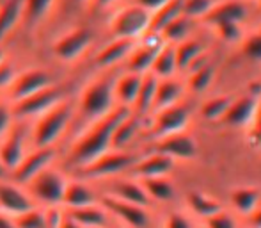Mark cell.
Listing matches in <instances>:
<instances>
[{
    "label": "cell",
    "mask_w": 261,
    "mask_h": 228,
    "mask_svg": "<svg viewBox=\"0 0 261 228\" xmlns=\"http://www.w3.org/2000/svg\"><path fill=\"white\" fill-rule=\"evenodd\" d=\"M130 109L119 107L117 105L112 112H109L105 118L94 121V123L87 125L86 130L79 134V138L73 141L69 146L68 153H66V166L71 171H79L82 168L89 166L91 163L112 150V135L119 121L123 120Z\"/></svg>",
    "instance_id": "obj_1"
},
{
    "label": "cell",
    "mask_w": 261,
    "mask_h": 228,
    "mask_svg": "<svg viewBox=\"0 0 261 228\" xmlns=\"http://www.w3.org/2000/svg\"><path fill=\"white\" fill-rule=\"evenodd\" d=\"M116 75L117 72H114V70L103 72L82 89L79 102L75 105V114H79V118L86 127L105 118L107 114L117 107L116 98H114Z\"/></svg>",
    "instance_id": "obj_2"
},
{
    "label": "cell",
    "mask_w": 261,
    "mask_h": 228,
    "mask_svg": "<svg viewBox=\"0 0 261 228\" xmlns=\"http://www.w3.org/2000/svg\"><path fill=\"white\" fill-rule=\"evenodd\" d=\"M73 118H75V105L64 98L61 104L55 105L52 111L34 120L31 127L32 148L57 146L59 139L68 132Z\"/></svg>",
    "instance_id": "obj_3"
},
{
    "label": "cell",
    "mask_w": 261,
    "mask_h": 228,
    "mask_svg": "<svg viewBox=\"0 0 261 228\" xmlns=\"http://www.w3.org/2000/svg\"><path fill=\"white\" fill-rule=\"evenodd\" d=\"M139 159L141 155L134 150H109L89 166L76 171V176L84 180L116 178V176H123L124 173H130Z\"/></svg>",
    "instance_id": "obj_4"
},
{
    "label": "cell",
    "mask_w": 261,
    "mask_h": 228,
    "mask_svg": "<svg viewBox=\"0 0 261 228\" xmlns=\"http://www.w3.org/2000/svg\"><path fill=\"white\" fill-rule=\"evenodd\" d=\"M68 180L69 178L61 170H55L54 166H50L39 175H36L23 187L36 203L41 207H50V205H62Z\"/></svg>",
    "instance_id": "obj_5"
},
{
    "label": "cell",
    "mask_w": 261,
    "mask_h": 228,
    "mask_svg": "<svg viewBox=\"0 0 261 228\" xmlns=\"http://www.w3.org/2000/svg\"><path fill=\"white\" fill-rule=\"evenodd\" d=\"M149 20H151V14L142 7L135 6V4L124 6L110 20V38L137 41L139 38H142L149 31Z\"/></svg>",
    "instance_id": "obj_6"
},
{
    "label": "cell",
    "mask_w": 261,
    "mask_h": 228,
    "mask_svg": "<svg viewBox=\"0 0 261 228\" xmlns=\"http://www.w3.org/2000/svg\"><path fill=\"white\" fill-rule=\"evenodd\" d=\"M64 100V89L59 87L57 84L46 87L43 91L31 95L27 98H21L18 102H11L13 104V112L16 121H34L39 116L52 111L57 104Z\"/></svg>",
    "instance_id": "obj_7"
},
{
    "label": "cell",
    "mask_w": 261,
    "mask_h": 228,
    "mask_svg": "<svg viewBox=\"0 0 261 228\" xmlns=\"http://www.w3.org/2000/svg\"><path fill=\"white\" fill-rule=\"evenodd\" d=\"M27 123L29 121H14L13 128L0 141V163L9 173L23 161V157L32 148L31 128H25Z\"/></svg>",
    "instance_id": "obj_8"
},
{
    "label": "cell",
    "mask_w": 261,
    "mask_h": 228,
    "mask_svg": "<svg viewBox=\"0 0 261 228\" xmlns=\"http://www.w3.org/2000/svg\"><path fill=\"white\" fill-rule=\"evenodd\" d=\"M151 116L153 118L148 127V135L153 141L178 134V132H185L190 123V111L183 102L153 112Z\"/></svg>",
    "instance_id": "obj_9"
},
{
    "label": "cell",
    "mask_w": 261,
    "mask_h": 228,
    "mask_svg": "<svg viewBox=\"0 0 261 228\" xmlns=\"http://www.w3.org/2000/svg\"><path fill=\"white\" fill-rule=\"evenodd\" d=\"M57 146H45V148H31L20 164L9 173V180L18 186H27L36 175L50 168L57 159Z\"/></svg>",
    "instance_id": "obj_10"
},
{
    "label": "cell",
    "mask_w": 261,
    "mask_h": 228,
    "mask_svg": "<svg viewBox=\"0 0 261 228\" xmlns=\"http://www.w3.org/2000/svg\"><path fill=\"white\" fill-rule=\"evenodd\" d=\"M165 45L160 34L156 32H146L142 38L135 41L134 50L124 61V72L139 73V75H146L151 70V64L155 61L156 54Z\"/></svg>",
    "instance_id": "obj_11"
},
{
    "label": "cell",
    "mask_w": 261,
    "mask_h": 228,
    "mask_svg": "<svg viewBox=\"0 0 261 228\" xmlns=\"http://www.w3.org/2000/svg\"><path fill=\"white\" fill-rule=\"evenodd\" d=\"M94 36L87 27H76L57 38L52 45L54 56L62 62H75L89 50Z\"/></svg>",
    "instance_id": "obj_12"
},
{
    "label": "cell",
    "mask_w": 261,
    "mask_h": 228,
    "mask_svg": "<svg viewBox=\"0 0 261 228\" xmlns=\"http://www.w3.org/2000/svg\"><path fill=\"white\" fill-rule=\"evenodd\" d=\"M54 77L48 70L43 68H31L25 72L18 73L14 82L11 84V87L7 89L6 98L9 102H18L21 98H27L31 95L43 91L46 87L54 86Z\"/></svg>",
    "instance_id": "obj_13"
},
{
    "label": "cell",
    "mask_w": 261,
    "mask_h": 228,
    "mask_svg": "<svg viewBox=\"0 0 261 228\" xmlns=\"http://www.w3.org/2000/svg\"><path fill=\"white\" fill-rule=\"evenodd\" d=\"M153 152L171 157L172 161H192L197 157V141L189 132H178V134L167 135L153 141Z\"/></svg>",
    "instance_id": "obj_14"
},
{
    "label": "cell",
    "mask_w": 261,
    "mask_h": 228,
    "mask_svg": "<svg viewBox=\"0 0 261 228\" xmlns=\"http://www.w3.org/2000/svg\"><path fill=\"white\" fill-rule=\"evenodd\" d=\"M259 98V95L251 93V91H247L238 98H233L220 123L234 128H251L256 118V111H258Z\"/></svg>",
    "instance_id": "obj_15"
},
{
    "label": "cell",
    "mask_w": 261,
    "mask_h": 228,
    "mask_svg": "<svg viewBox=\"0 0 261 228\" xmlns=\"http://www.w3.org/2000/svg\"><path fill=\"white\" fill-rule=\"evenodd\" d=\"M36 205L38 203L32 200L23 186H18L9 178L0 180V212L16 218Z\"/></svg>",
    "instance_id": "obj_16"
},
{
    "label": "cell",
    "mask_w": 261,
    "mask_h": 228,
    "mask_svg": "<svg viewBox=\"0 0 261 228\" xmlns=\"http://www.w3.org/2000/svg\"><path fill=\"white\" fill-rule=\"evenodd\" d=\"M100 203L107 209L110 216L117 218L121 223H124L130 228H148L149 225V214L146 207H139V205L128 203V201H121L117 198H112L109 194H103L100 198Z\"/></svg>",
    "instance_id": "obj_17"
},
{
    "label": "cell",
    "mask_w": 261,
    "mask_h": 228,
    "mask_svg": "<svg viewBox=\"0 0 261 228\" xmlns=\"http://www.w3.org/2000/svg\"><path fill=\"white\" fill-rule=\"evenodd\" d=\"M107 194L112 198H117L121 201H128V203H134L146 209L151 203L144 187H142L141 180L134 178V176H116V178H110Z\"/></svg>",
    "instance_id": "obj_18"
},
{
    "label": "cell",
    "mask_w": 261,
    "mask_h": 228,
    "mask_svg": "<svg viewBox=\"0 0 261 228\" xmlns=\"http://www.w3.org/2000/svg\"><path fill=\"white\" fill-rule=\"evenodd\" d=\"M251 14V2L244 0H217V4L212 7V11L203 18V21L210 27L217 24H244Z\"/></svg>",
    "instance_id": "obj_19"
},
{
    "label": "cell",
    "mask_w": 261,
    "mask_h": 228,
    "mask_svg": "<svg viewBox=\"0 0 261 228\" xmlns=\"http://www.w3.org/2000/svg\"><path fill=\"white\" fill-rule=\"evenodd\" d=\"M134 47L135 41H132V39L110 38V41L105 47H101L96 56H94V66L98 70H103V72L117 68L119 64H124V61L130 56Z\"/></svg>",
    "instance_id": "obj_20"
},
{
    "label": "cell",
    "mask_w": 261,
    "mask_h": 228,
    "mask_svg": "<svg viewBox=\"0 0 261 228\" xmlns=\"http://www.w3.org/2000/svg\"><path fill=\"white\" fill-rule=\"evenodd\" d=\"M176 163L167 155H162L158 152H149L148 155H141V159L132 168L130 175L137 180L155 178V176H169V173L174 170Z\"/></svg>",
    "instance_id": "obj_21"
},
{
    "label": "cell",
    "mask_w": 261,
    "mask_h": 228,
    "mask_svg": "<svg viewBox=\"0 0 261 228\" xmlns=\"http://www.w3.org/2000/svg\"><path fill=\"white\" fill-rule=\"evenodd\" d=\"M98 201H100V196H98V193L93 189L89 180L79 178V176L68 180L64 198H62V207H64L66 211L86 207V205H93V203H98Z\"/></svg>",
    "instance_id": "obj_22"
},
{
    "label": "cell",
    "mask_w": 261,
    "mask_h": 228,
    "mask_svg": "<svg viewBox=\"0 0 261 228\" xmlns=\"http://www.w3.org/2000/svg\"><path fill=\"white\" fill-rule=\"evenodd\" d=\"M142 132H144V118L130 111L114 130L112 150H130V145L137 141Z\"/></svg>",
    "instance_id": "obj_23"
},
{
    "label": "cell",
    "mask_w": 261,
    "mask_h": 228,
    "mask_svg": "<svg viewBox=\"0 0 261 228\" xmlns=\"http://www.w3.org/2000/svg\"><path fill=\"white\" fill-rule=\"evenodd\" d=\"M142 77L139 73L132 72H121L116 75L114 80V98H116V105L119 107L132 109V105L135 104V98L139 95L142 84Z\"/></svg>",
    "instance_id": "obj_24"
},
{
    "label": "cell",
    "mask_w": 261,
    "mask_h": 228,
    "mask_svg": "<svg viewBox=\"0 0 261 228\" xmlns=\"http://www.w3.org/2000/svg\"><path fill=\"white\" fill-rule=\"evenodd\" d=\"M185 82L179 80L178 77H169V79H158L156 91H155V102H153V112L162 111L165 107L181 102L185 95Z\"/></svg>",
    "instance_id": "obj_25"
},
{
    "label": "cell",
    "mask_w": 261,
    "mask_h": 228,
    "mask_svg": "<svg viewBox=\"0 0 261 228\" xmlns=\"http://www.w3.org/2000/svg\"><path fill=\"white\" fill-rule=\"evenodd\" d=\"M66 214L84 228H109L110 225V214L100 201L80 209H69Z\"/></svg>",
    "instance_id": "obj_26"
},
{
    "label": "cell",
    "mask_w": 261,
    "mask_h": 228,
    "mask_svg": "<svg viewBox=\"0 0 261 228\" xmlns=\"http://www.w3.org/2000/svg\"><path fill=\"white\" fill-rule=\"evenodd\" d=\"M174 52H176V64H178V72H187L194 62L197 61L201 56L208 52V47L203 39L194 38L190 36L189 39L174 45Z\"/></svg>",
    "instance_id": "obj_27"
},
{
    "label": "cell",
    "mask_w": 261,
    "mask_h": 228,
    "mask_svg": "<svg viewBox=\"0 0 261 228\" xmlns=\"http://www.w3.org/2000/svg\"><path fill=\"white\" fill-rule=\"evenodd\" d=\"M156 84L158 79L151 73H146L142 77V84L141 89H139V95L135 98V104L132 105L130 111L135 112L141 118H148L153 111V102H155V91H156Z\"/></svg>",
    "instance_id": "obj_28"
},
{
    "label": "cell",
    "mask_w": 261,
    "mask_h": 228,
    "mask_svg": "<svg viewBox=\"0 0 261 228\" xmlns=\"http://www.w3.org/2000/svg\"><path fill=\"white\" fill-rule=\"evenodd\" d=\"M23 20V0H7L0 6V45Z\"/></svg>",
    "instance_id": "obj_29"
},
{
    "label": "cell",
    "mask_w": 261,
    "mask_h": 228,
    "mask_svg": "<svg viewBox=\"0 0 261 228\" xmlns=\"http://www.w3.org/2000/svg\"><path fill=\"white\" fill-rule=\"evenodd\" d=\"M231 205L242 216H251L261 205V191L258 187H238L231 193Z\"/></svg>",
    "instance_id": "obj_30"
},
{
    "label": "cell",
    "mask_w": 261,
    "mask_h": 228,
    "mask_svg": "<svg viewBox=\"0 0 261 228\" xmlns=\"http://www.w3.org/2000/svg\"><path fill=\"white\" fill-rule=\"evenodd\" d=\"M151 75H155L156 79H169V77H176L178 73V64H176V52L174 45L165 43L160 49V52L156 54L155 61L149 70Z\"/></svg>",
    "instance_id": "obj_31"
},
{
    "label": "cell",
    "mask_w": 261,
    "mask_h": 228,
    "mask_svg": "<svg viewBox=\"0 0 261 228\" xmlns=\"http://www.w3.org/2000/svg\"><path fill=\"white\" fill-rule=\"evenodd\" d=\"M215 66L212 64V61L206 64L199 66V68L189 72L185 80V89H189L194 95H203L208 91V87L213 84L215 80Z\"/></svg>",
    "instance_id": "obj_32"
},
{
    "label": "cell",
    "mask_w": 261,
    "mask_h": 228,
    "mask_svg": "<svg viewBox=\"0 0 261 228\" xmlns=\"http://www.w3.org/2000/svg\"><path fill=\"white\" fill-rule=\"evenodd\" d=\"M187 203H189L190 211L196 216L203 219L212 218L213 214H217L219 211H222V203H220L217 198L210 196L206 193H201V191H192L187 196Z\"/></svg>",
    "instance_id": "obj_33"
},
{
    "label": "cell",
    "mask_w": 261,
    "mask_h": 228,
    "mask_svg": "<svg viewBox=\"0 0 261 228\" xmlns=\"http://www.w3.org/2000/svg\"><path fill=\"white\" fill-rule=\"evenodd\" d=\"M181 14H183V0H169L165 6H162L160 9L151 14L148 32H156V34H160V32L164 31V27H167L172 20H176V18L181 16Z\"/></svg>",
    "instance_id": "obj_34"
},
{
    "label": "cell",
    "mask_w": 261,
    "mask_h": 228,
    "mask_svg": "<svg viewBox=\"0 0 261 228\" xmlns=\"http://www.w3.org/2000/svg\"><path fill=\"white\" fill-rule=\"evenodd\" d=\"M142 187H144L146 194L149 196V200L162 201V203H167L174 198L176 189L174 184L169 180V176H155V178H146L141 180Z\"/></svg>",
    "instance_id": "obj_35"
},
{
    "label": "cell",
    "mask_w": 261,
    "mask_h": 228,
    "mask_svg": "<svg viewBox=\"0 0 261 228\" xmlns=\"http://www.w3.org/2000/svg\"><path fill=\"white\" fill-rule=\"evenodd\" d=\"M192 24L194 20L181 14L176 20H172L167 27H164V31L160 32L162 39L165 43H169V45H178V43L185 41V39H189L192 36Z\"/></svg>",
    "instance_id": "obj_36"
},
{
    "label": "cell",
    "mask_w": 261,
    "mask_h": 228,
    "mask_svg": "<svg viewBox=\"0 0 261 228\" xmlns=\"http://www.w3.org/2000/svg\"><path fill=\"white\" fill-rule=\"evenodd\" d=\"M231 100L233 98L227 97V95H219V97H212L208 100H204L199 109L201 118L206 121H220L224 114H226L227 107H229Z\"/></svg>",
    "instance_id": "obj_37"
},
{
    "label": "cell",
    "mask_w": 261,
    "mask_h": 228,
    "mask_svg": "<svg viewBox=\"0 0 261 228\" xmlns=\"http://www.w3.org/2000/svg\"><path fill=\"white\" fill-rule=\"evenodd\" d=\"M55 0H23V20L29 24H39L52 11Z\"/></svg>",
    "instance_id": "obj_38"
},
{
    "label": "cell",
    "mask_w": 261,
    "mask_h": 228,
    "mask_svg": "<svg viewBox=\"0 0 261 228\" xmlns=\"http://www.w3.org/2000/svg\"><path fill=\"white\" fill-rule=\"evenodd\" d=\"M14 225H16V228H46L45 207L36 205V207L29 209L23 214L16 216L14 218Z\"/></svg>",
    "instance_id": "obj_39"
},
{
    "label": "cell",
    "mask_w": 261,
    "mask_h": 228,
    "mask_svg": "<svg viewBox=\"0 0 261 228\" xmlns=\"http://www.w3.org/2000/svg\"><path fill=\"white\" fill-rule=\"evenodd\" d=\"M212 31L217 34L220 41L233 45V43H240L244 39V29L242 24H233V21H226V24H217L212 27Z\"/></svg>",
    "instance_id": "obj_40"
},
{
    "label": "cell",
    "mask_w": 261,
    "mask_h": 228,
    "mask_svg": "<svg viewBox=\"0 0 261 228\" xmlns=\"http://www.w3.org/2000/svg\"><path fill=\"white\" fill-rule=\"evenodd\" d=\"M217 0H183V14L190 20H203Z\"/></svg>",
    "instance_id": "obj_41"
},
{
    "label": "cell",
    "mask_w": 261,
    "mask_h": 228,
    "mask_svg": "<svg viewBox=\"0 0 261 228\" xmlns=\"http://www.w3.org/2000/svg\"><path fill=\"white\" fill-rule=\"evenodd\" d=\"M242 54L252 62L261 64V29L254 31L252 34L244 36V39L240 41Z\"/></svg>",
    "instance_id": "obj_42"
},
{
    "label": "cell",
    "mask_w": 261,
    "mask_h": 228,
    "mask_svg": "<svg viewBox=\"0 0 261 228\" xmlns=\"http://www.w3.org/2000/svg\"><path fill=\"white\" fill-rule=\"evenodd\" d=\"M14 112H13V104L7 98H0V141L7 135V132L13 128L14 125Z\"/></svg>",
    "instance_id": "obj_43"
},
{
    "label": "cell",
    "mask_w": 261,
    "mask_h": 228,
    "mask_svg": "<svg viewBox=\"0 0 261 228\" xmlns=\"http://www.w3.org/2000/svg\"><path fill=\"white\" fill-rule=\"evenodd\" d=\"M16 75H18L16 66H14L9 59H6V61L0 64V93H7V89H9L11 84L14 82Z\"/></svg>",
    "instance_id": "obj_44"
},
{
    "label": "cell",
    "mask_w": 261,
    "mask_h": 228,
    "mask_svg": "<svg viewBox=\"0 0 261 228\" xmlns=\"http://www.w3.org/2000/svg\"><path fill=\"white\" fill-rule=\"evenodd\" d=\"M66 218V209L62 205H50L45 207V221L46 228H61Z\"/></svg>",
    "instance_id": "obj_45"
},
{
    "label": "cell",
    "mask_w": 261,
    "mask_h": 228,
    "mask_svg": "<svg viewBox=\"0 0 261 228\" xmlns=\"http://www.w3.org/2000/svg\"><path fill=\"white\" fill-rule=\"evenodd\" d=\"M206 221V228H237L234 218L227 211H219L217 214H213L212 218L204 219Z\"/></svg>",
    "instance_id": "obj_46"
},
{
    "label": "cell",
    "mask_w": 261,
    "mask_h": 228,
    "mask_svg": "<svg viewBox=\"0 0 261 228\" xmlns=\"http://www.w3.org/2000/svg\"><path fill=\"white\" fill-rule=\"evenodd\" d=\"M165 228H194L192 223L179 212H171L165 219Z\"/></svg>",
    "instance_id": "obj_47"
},
{
    "label": "cell",
    "mask_w": 261,
    "mask_h": 228,
    "mask_svg": "<svg viewBox=\"0 0 261 228\" xmlns=\"http://www.w3.org/2000/svg\"><path fill=\"white\" fill-rule=\"evenodd\" d=\"M249 138H251L252 145L261 146V98L258 104V111H256V118L251 125V134H249Z\"/></svg>",
    "instance_id": "obj_48"
},
{
    "label": "cell",
    "mask_w": 261,
    "mask_h": 228,
    "mask_svg": "<svg viewBox=\"0 0 261 228\" xmlns=\"http://www.w3.org/2000/svg\"><path fill=\"white\" fill-rule=\"evenodd\" d=\"M169 0H134L132 4H135V6L142 7L144 11H148L149 14H153L155 11L160 9L162 6H165Z\"/></svg>",
    "instance_id": "obj_49"
},
{
    "label": "cell",
    "mask_w": 261,
    "mask_h": 228,
    "mask_svg": "<svg viewBox=\"0 0 261 228\" xmlns=\"http://www.w3.org/2000/svg\"><path fill=\"white\" fill-rule=\"evenodd\" d=\"M0 228H16V225H14V218L0 212Z\"/></svg>",
    "instance_id": "obj_50"
},
{
    "label": "cell",
    "mask_w": 261,
    "mask_h": 228,
    "mask_svg": "<svg viewBox=\"0 0 261 228\" xmlns=\"http://www.w3.org/2000/svg\"><path fill=\"white\" fill-rule=\"evenodd\" d=\"M116 2H119V0H91L89 4H93L96 9H107V7H112Z\"/></svg>",
    "instance_id": "obj_51"
},
{
    "label": "cell",
    "mask_w": 261,
    "mask_h": 228,
    "mask_svg": "<svg viewBox=\"0 0 261 228\" xmlns=\"http://www.w3.org/2000/svg\"><path fill=\"white\" fill-rule=\"evenodd\" d=\"M249 218H251L252 228H261V205H259L258 209H256L254 212H252L251 216H249Z\"/></svg>",
    "instance_id": "obj_52"
},
{
    "label": "cell",
    "mask_w": 261,
    "mask_h": 228,
    "mask_svg": "<svg viewBox=\"0 0 261 228\" xmlns=\"http://www.w3.org/2000/svg\"><path fill=\"white\" fill-rule=\"evenodd\" d=\"M61 228H84V226H80L79 223H76V221H73V219L69 218L68 214H66V218H64V221H62Z\"/></svg>",
    "instance_id": "obj_53"
},
{
    "label": "cell",
    "mask_w": 261,
    "mask_h": 228,
    "mask_svg": "<svg viewBox=\"0 0 261 228\" xmlns=\"http://www.w3.org/2000/svg\"><path fill=\"white\" fill-rule=\"evenodd\" d=\"M9 178V171L6 170V168L2 166V163H0V180H6Z\"/></svg>",
    "instance_id": "obj_54"
},
{
    "label": "cell",
    "mask_w": 261,
    "mask_h": 228,
    "mask_svg": "<svg viewBox=\"0 0 261 228\" xmlns=\"http://www.w3.org/2000/svg\"><path fill=\"white\" fill-rule=\"evenodd\" d=\"M6 59H7L6 57V50H4V47L0 45V64H2V62L6 61Z\"/></svg>",
    "instance_id": "obj_55"
},
{
    "label": "cell",
    "mask_w": 261,
    "mask_h": 228,
    "mask_svg": "<svg viewBox=\"0 0 261 228\" xmlns=\"http://www.w3.org/2000/svg\"><path fill=\"white\" fill-rule=\"evenodd\" d=\"M254 6H256V9H258V13L261 14V0H256Z\"/></svg>",
    "instance_id": "obj_56"
},
{
    "label": "cell",
    "mask_w": 261,
    "mask_h": 228,
    "mask_svg": "<svg viewBox=\"0 0 261 228\" xmlns=\"http://www.w3.org/2000/svg\"><path fill=\"white\" fill-rule=\"evenodd\" d=\"M71 2H75V4H87V2H91V0H71Z\"/></svg>",
    "instance_id": "obj_57"
},
{
    "label": "cell",
    "mask_w": 261,
    "mask_h": 228,
    "mask_svg": "<svg viewBox=\"0 0 261 228\" xmlns=\"http://www.w3.org/2000/svg\"><path fill=\"white\" fill-rule=\"evenodd\" d=\"M244 2H256V0H244Z\"/></svg>",
    "instance_id": "obj_58"
}]
</instances>
